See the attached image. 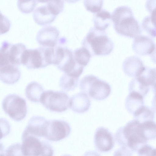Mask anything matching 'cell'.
Returning a JSON list of instances; mask_svg holds the SVG:
<instances>
[{
  "label": "cell",
  "instance_id": "obj_38",
  "mask_svg": "<svg viewBox=\"0 0 156 156\" xmlns=\"http://www.w3.org/2000/svg\"><path fill=\"white\" fill-rule=\"evenodd\" d=\"M148 1L147 2L146 7L149 11L151 13L155 12V2H154V1Z\"/></svg>",
  "mask_w": 156,
  "mask_h": 156
},
{
  "label": "cell",
  "instance_id": "obj_18",
  "mask_svg": "<svg viewBox=\"0 0 156 156\" xmlns=\"http://www.w3.org/2000/svg\"><path fill=\"white\" fill-rule=\"evenodd\" d=\"M33 17L36 23L43 25L52 23L56 16L51 12L46 5L37 8L34 12Z\"/></svg>",
  "mask_w": 156,
  "mask_h": 156
},
{
  "label": "cell",
  "instance_id": "obj_35",
  "mask_svg": "<svg viewBox=\"0 0 156 156\" xmlns=\"http://www.w3.org/2000/svg\"><path fill=\"white\" fill-rule=\"evenodd\" d=\"M10 26L11 23L9 20L0 11V35L7 32Z\"/></svg>",
  "mask_w": 156,
  "mask_h": 156
},
{
  "label": "cell",
  "instance_id": "obj_4",
  "mask_svg": "<svg viewBox=\"0 0 156 156\" xmlns=\"http://www.w3.org/2000/svg\"><path fill=\"white\" fill-rule=\"evenodd\" d=\"M55 48L41 47L34 49H26L24 52L22 64L30 69L44 68L53 64Z\"/></svg>",
  "mask_w": 156,
  "mask_h": 156
},
{
  "label": "cell",
  "instance_id": "obj_34",
  "mask_svg": "<svg viewBox=\"0 0 156 156\" xmlns=\"http://www.w3.org/2000/svg\"><path fill=\"white\" fill-rule=\"evenodd\" d=\"M10 130L9 122L5 119L0 118V140L8 135Z\"/></svg>",
  "mask_w": 156,
  "mask_h": 156
},
{
  "label": "cell",
  "instance_id": "obj_21",
  "mask_svg": "<svg viewBox=\"0 0 156 156\" xmlns=\"http://www.w3.org/2000/svg\"><path fill=\"white\" fill-rule=\"evenodd\" d=\"M144 97L137 92H130L126 100V107L128 111L133 114L144 106Z\"/></svg>",
  "mask_w": 156,
  "mask_h": 156
},
{
  "label": "cell",
  "instance_id": "obj_30",
  "mask_svg": "<svg viewBox=\"0 0 156 156\" xmlns=\"http://www.w3.org/2000/svg\"><path fill=\"white\" fill-rule=\"evenodd\" d=\"M36 1H18V7L23 13H29L31 12L36 6L37 2Z\"/></svg>",
  "mask_w": 156,
  "mask_h": 156
},
{
  "label": "cell",
  "instance_id": "obj_6",
  "mask_svg": "<svg viewBox=\"0 0 156 156\" xmlns=\"http://www.w3.org/2000/svg\"><path fill=\"white\" fill-rule=\"evenodd\" d=\"M69 98L65 92L49 90L44 91L40 102L48 110L61 112L66 110L69 107Z\"/></svg>",
  "mask_w": 156,
  "mask_h": 156
},
{
  "label": "cell",
  "instance_id": "obj_16",
  "mask_svg": "<svg viewBox=\"0 0 156 156\" xmlns=\"http://www.w3.org/2000/svg\"><path fill=\"white\" fill-rule=\"evenodd\" d=\"M145 66L142 60L135 56L127 57L122 64L123 70L129 76L136 77Z\"/></svg>",
  "mask_w": 156,
  "mask_h": 156
},
{
  "label": "cell",
  "instance_id": "obj_40",
  "mask_svg": "<svg viewBox=\"0 0 156 156\" xmlns=\"http://www.w3.org/2000/svg\"><path fill=\"white\" fill-rule=\"evenodd\" d=\"M4 147L2 143L0 142V155L4 154Z\"/></svg>",
  "mask_w": 156,
  "mask_h": 156
},
{
  "label": "cell",
  "instance_id": "obj_28",
  "mask_svg": "<svg viewBox=\"0 0 156 156\" xmlns=\"http://www.w3.org/2000/svg\"><path fill=\"white\" fill-rule=\"evenodd\" d=\"M11 44L5 41L2 42L0 48V69L9 64V51Z\"/></svg>",
  "mask_w": 156,
  "mask_h": 156
},
{
  "label": "cell",
  "instance_id": "obj_23",
  "mask_svg": "<svg viewBox=\"0 0 156 156\" xmlns=\"http://www.w3.org/2000/svg\"><path fill=\"white\" fill-rule=\"evenodd\" d=\"M44 92V89L39 83L36 81H32L27 86L25 95L27 98L31 101L38 102Z\"/></svg>",
  "mask_w": 156,
  "mask_h": 156
},
{
  "label": "cell",
  "instance_id": "obj_1",
  "mask_svg": "<svg viewBox=\"0 0 156 156\" xmlns=\"http://www.w3.org/2000/svg\"><path fill=\"white\" fill-rule=\"evenodd\" d=\"M116 140L122 147L136 151L146 144L149 140L154 139L155 133L149 122H140L136 119L129 122L117 130Z\"/></svg>",
  "mask_w": 156,
  "mask_h": 156
},
{
  "label": "cell",
  "instance_id": "obj_39",
  "mask_svg": "<svg viewBox=\"0 0 156 156\" xmlns=\"http://www.w3.org/2000/svg\"><path fill=\"white\" fill-rule=\"evenodd\" d=\"M83 156H100L98 154L94 151H89L86 152Z\"/></svg>",
  "mask_w": 156,
  "mask_h": 156
},
{
  "label": "cell",
  "instance_id": "obj_2",
  "mask_svg": "<svg viewBox=\"0 0 156 156\" xmlns=\"http://www.w3.org/2000/svg\"><path fill=\"white\" fill-rule=\"evenodd\" d=\"M111 20L115 31L119 34L135 38L141 33L138 22L134 17L131 9L128 6L116 8L111 15Z\"/></svg>",
  "mask_w": 156,
  "mask_h": 156
},
{
  "label": "cell",
  "instance_id": "obj_26",
  "mask_svg": "<svg viewBox=\"0 0 156 156\" xmlns=\"http://www.w3.org/2000/svg\"><path fill=\"white\" fill-rule=\"evenodd\" d=\"M142 27L144 30L150 35L155 37L156 35L155 12L145 17L142 23Z\"/></svg>",
  "mask_w": 156,
  "mask_h": 156
},
{
  "label": "cell",
  "instance_id": "obj_25",
  "mask_svg": "<svg viewBox=\"0 0 156 156\" xmlns=\"http://www.w3.org/2000/svg\"><path fill=\"white\" fill-rule=\"evenodd\" d=\"M78 80L79 78L70 76L64 74L60 78L59 85L64 90L72 91L77 87Z\"/></svg>",
  "mask_w": 156,
  "mask_h": 156
},
{
  "label": "cell",
  "instance_id": "obj_7",
  "mask_svg": "<svg viewBox=\"0 0 156 156\" xmlns=\"http://www.w3.org/2000/svg\"><path fill=\"white\" fill-rule=\"evenodd\" d=\"M2 105L5 112L14 120L20 121L26 116L27 106L26 101L18 95H8L3 100Z\"/></svg>",
  "mask_w": 156,
  "mask_h": 156
},
{
  "label": "cell",
  "instance_id": "obj_24",
  "mask_svg": "<svg viewBox=\"0 0 156 156\" xmlns=\"http://www.w3.org/2000/svg\"><path fill=\"white\" fill-rule=\"evenodd\" d=\"M73 54L76 62L83 67L87 65L91 56L89 51L82 47L76 49Z\"/></svg>",
  "mask_w": 156,
  "mask_h": 156
},
{
  "label": "cell",
  "instance_id": "obj_3",
  "mask_svg": "<svg viewBox=\"0 0 156 156\" xmlns=\"http://www.w3.org/2000/svg\"><path fill=\"white\" fill-rule=\"evenodd\" d=\"M82 47L87 49L91 56L106 55L110 54L114 48V43L105 31L90 28L84 38Z\"/></svg>",
  "mask_w": 156,
  "mask_h": 156
},
{
  "label": "cell",
  "instance_id": "obj_19",
  "mask_svg": "<svg viewBox=\"0 0 156 156\" xmlns=\"http://www.w3.org/2000/svg\"><path fill=\"white\" fill-rule=\"evenodd\" d=\"M93 19L95 28L105 31L110 24L111 15L108 11L101 9L94 14Z\"/></svg>",
  "mask_w": 156,
  "mask_h": 156
},
{
  "label": "cell",
  "instance_id": "obj_32",
  "mask_svg": "<svg viewBox=\"0 0 156 156\" xmlns=\"http://www.w3.org/2000/svg\"><path fill=\"white\" fill-rule=\"evenodd\" d=\"M84 4L87 10L95 13L101 9L103 4V1L85 0L84 2Z\"/></svg>",
  "mask_w": 156,
  "mask_h": 156
},
{
  "label": "cell",
  "instance_id": "obj_8",
  "mask_svg": "<svg viewBox=\"0 0 156 156\" xmlns=\"http://www.w3.org/2000/svg\"><path fill=\"white\" fill-rule=\"evenodd\" d=\"M21 144L24 156H53L54 150L46 141L32 136L22 137Z\"/></svg>",
  "mask_w": 156,
  "mask_h": 156
},
{
  "label": "cell",
  "instance_id": "obj_37",
  "mask_svg": "<svg viewBox=\"0 0 156 156\" xmlns=\"http://www.w3.org/2000/svg\"><path fill=\"white\" fill-rule=\"evenodd\" d=\"M130 151L126 148L122 147L115 152L114 156H132Z\"/></svg>",
  "mask_w": 156,
  "mask_h": 156
},
{
  "label": "cell",
  "instance_id": "obj_5",
  "mask_svg": "<svg viewBox=\"0 0 156 156\" xmlns=\"http://www.w3.org/2000/svg\"><path fill=\"white\" fill-rule=\"evenodd\" d=\"M80 87L82 92L98 101L107 98L111 91L108 83L92 75H87L83 78L80 82Z\"/></svg>",
  "mask_w": 156,
  "mask_h": 156
},
{
  "label": "cell",
  "instance_id": "obj_33",
  "mask_svg": "<svg viewBox=\"0 0 156 156\" xmlns=\"http://www.w3.org/2000/svg\"><path fill=\"white\" fill-rule=\"evenodd\" d=\"M5 154V156H24L21 144L19 143L11 145L6 150Z\"/></svg>",
  "mask_w": 156,
  "mask_h": 156
},
{
  "label": "cell",
  "instance_id": "obj_36",
  "mask_svg": "<svg viewBox=\"0 0 156 156\" xmlns=\"http://www.w3.org/2000/svg\"><path fill=\"white\" fill-rule=\"evenodd\" d=\"M156 149L145 144L138 150V156H156Z\"/></svg>",
  "mask_w": 156,
  "mask_h": 156
},
{
  "label": "cell",
  "instance_id": "obj_41",
  "mask_svg": "<svg viewBox=\"0 0 156 156\" xmlns=\"http://www.w3.org/2000/svg\"><path fill=\"white\" fill-rule=\"evenodd\" d=\"M0 156H5V154H2L0 155Z\"/></svg>",
  "mask_w": 156,
  "mask_h": 156
},
{
  "label": "cell",
  "instance_id": "obj_20",
  "mask_svg": "<svg viewBox=\"0 0 156 156\" xmlns=\"http://www.w3.org/2000/svg\"><path fill=\"white\" fill-rule=\"evenodd\" d=\"M136 78L141 84L149 87H152L155 89L156 84V69L144 67Z\"/></svg>",
  "mask_w": 156,
  "mask_h": 156
},
{
  "label": "cell",
  "instance_id": "obj_17",
  "mask_svg": "<svg viewBox=\"0 0 156 156\" xmlns=\"http://www.w3.org/2000/svg\"><path fill=\"white\" fill-rule=\"evenodd\" d=\"M21 72L17 66L9 64L0 69V80L4 83L14 84L19 80Z\"/></svg>",
  "mask_w": 156,
  "mask_h": 156
},
{
  "label": "cell",
  "instance_id": "obj_29",
  "mask_svg": "<svg viewBox=\"0 0 156 156\" xmlns=\"http://www.w3.org/2000/svg\"><path fill=\"white\" fill-rule=\"evenodd\" d=\"M149 89V87L141 84L136 78L132 80L129 84V90L130 92H136L144 97L147 94Z\"/></svg>",
  "mask_w": 156,
  "mask_h": 156
},
{
  "label": "cell",
  "instance_id": "obj_27",
  "mask_svg": "<svg viewBox=\"0 0 156 156\" xmlns=\"http://www.w3.org/2000/svg\"><path fill=\"white\" fill-rule=\"evenodd\" d=\"M133 115L135 119L140 122L153 120L154 117L153 111L151 108L144 105L136 111Z\"/></svg>",
  "mask_w": 156,
  "mask_h": 156
},
{
  "label": "cell",
  "instance_id": "obj_14",
  "mask_svg": "<svg viewBox=\"0 0 156 156\" xmlns=\"http://www.w3.org/2000/svg\"><path fill=\"white\" fill-rule=\"evenodd\" d=\"M132 48L137 54L140 55H150L155 51V44L149 37L139 35L134 38Z\"/></svg>",
  "mask_w": 156,
  "mask_h": 156
},
{
  "label": "cell",
  "instance_id": "obj_22",
  "mask_svg": "<svg viewBox=\"0 0 156 156\" xmlns=\"http://www.w3.org/2000/svg\"><path fill=\"white\" fill-rule=\"evenodd\" d=\"M26 46L22 43L11 44L9 51V60L10 64L16 66L22 64V59Z\"/></svg>",
  "mask_w": 156,
  "mask_h": 156
},
{
  "label": "cell",
  "instance_id": "obj_15",
  "mask_svg": "<svg viewBox=\"0 0 156 156\" xmlns=\"http://www.w3.org/2000/svg\"><path fill=\"white\" fill-rule=\"evenodd\" d=\"M90 106L89 98L87 95L83 92L73 95L69 99V107L76 113H84L88 110Z\"/></svg>",
  "mask_w": 156,
  "mask_h": 156
},
{
  "label": "cell",
  "instance_id": "obj_11",
  "mask_svg": "<svg viewBox=\"0 0 156 156\" xmlns=\"http://www.w3.org/2000/svg\"><path fill=\"white\" fill-rule=\"evenodd\" d=\"M76 63L71 50L60 46L55 48L53 64L59 70L65 73L72 69Z\"/></svg>",
  "mask_w": 156,
  "mask_h": 156
},
{
  "label": "cell",
  "instance_id": "obj_13",
  "mask_svg": "<svg viewBox=\"0 0 156 156\" xmlns=\"http://www.w3.org/2000/svg\"><path fill=\"white\" fill-rule=\"evenodd\" d=\"M94 142L96 148L101 152L111 150L114 146L113 136L106 129L100 127L96 130L94 136Z\"/></svg>",
  "mask_w": 156,
  "mask_h": 156
},
{
  "label": "cell",
  "instance_id": "obj_31",
  "mask_svg": "<svg viewBox=\"0 0 156 156\" xmlns=\"http://www.w3.org/2000/svg\"><path fill=\"white\" fill-rule=\"evenodd\" d=\"M47 7L51 12L57 16L63 9L64 3L62 0L47 1Z\"/></svg>",
  "mask_w": 156,
  "mask_h": 156
},
{
  "label": "cell",
  "instance_id": "obj_9",
  "mask_svg": "<svg viewBox=\"0 0 156 156\" xmlns=\"http://www.w3.org/2000/svg\"><path fill=\"white\" fill-rule=\"evenodd\" d=\"M49 120L39 116H34L29 120L22 137L32 136L39 139L47 136Z\"/></svg>",
  "mask_w": 156,
  "mask_h": 156
},
{
  "label": "cell",
  "instance_id": "obj_10",
  "mask_svg": "<svg viewBox=\"0 0 156 156\" xmlns=\"http://www.w3.org/2000/svg\"><path fill=\"white\" fill-rule=\"evenodd\" d=\"M69 124L61 120H49L45 139L52 141H57L68 137L71 132Z\"/></svg>",
  "mask_w": 156,
  "mask_h": 156
},
{
  "label": "cell",
  "instance_id": "obj_12",
  "mask_svg": "<svg viewBox=\"0 0 156 156\" xmlns=\"http://www.w3.org/2000/svg\"><path fill=\"white\" fill-rule=\"evenodd\" d=\"M59 33L58 30L55 27H45L38 32L36 40L43 46L53 48L56 44Z\"/></svg>",
  "mask_w": 156,
  "mask_h": 156
}]
</instances>
